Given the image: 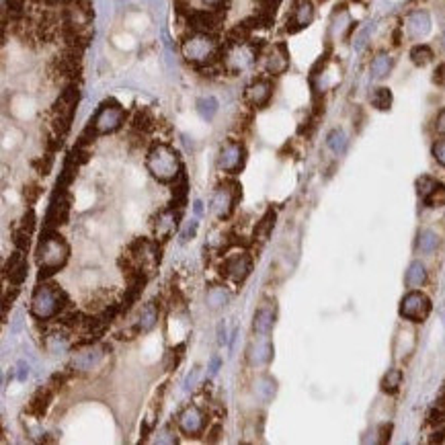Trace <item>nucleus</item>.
<instances>
[{
    "label": "nucleus",
    "mask_w": 445,
    "mask_h": 445,
    "mask_svg": "<svg viewBox=\"0 0 445 445\" xmlns=\"http://www.w3.org/2000/svg\"><path fill=\"white\" fill-rule=\"evenodd\" d=\"M78 101H80V91L76 87V82H70L66 84V89L60 93L57 101L52 107V134H50V146L52 150H56L62 146L66 134L70 131V125H72V119H74V113L78 107Z\"/></svg>",
    "instance_id": "nucleus-1"
},
{
    "label": "nucleus",
    "mask_w": 445,
    "mask_h": 445,
    "mask_svg": "<svg viewBox=\"0 0 445 445\" xmlns=\"http://www.w3.org/2000/svg\"><path fill=\"white\" fill-rule=\"evenodd\" d=\"M70 257V248H68V242L56 234L54 230L52 232H44L42 234V242L37 246V263H39V278H50L54 275L56 271H60L66 261Z\"/></svg>",
    "instance_id": "nucleus-2"
},
{
    "label": "nucleus",
    "mask_w": 445,
    "mask_h": 445,
    "mask_svg": "<svg viewBox=\"0 0 445 445\" xmlns=\"http://www.w3.org/2000/svg\"><path fill=\"white\" fill-rule=\"evenodd\" d=\"M146 167L150 170V174L161 183H174L176 176L185 170L176 150L170 148L168 144L152 146V150L148 152V158H146Z\"/></svg>",
    "instance_id": "nucleus-3"
},
{
    "label": "nucleus",
    "mask_w": 445,
    "mask_h": 445,
    "mask_svg": "<svg viewBox=\"0 0 445 445\" xmlns=\"http://www.w3.org/2000/svg\"><path fill=\"white\" fill-rule=\"evenodd\" d=\"M183 57L189 64H195L199 68L212 64L218 57V42L214 37V33H201V31H193L189 37L183 39L181 46Z\"/></svg>",
    "instance_id": "nucleus-4"
},
{
    "label": "nucleus",
    "mask_w": 445,
    "mask_h": 445,
    "mask_svg": "<svg viewBox=\"0 0 445 445\" xmlns=\"http://www.w3.org/2000/svg\"><path fill=\"white\" fill-rule=\"evenodd\" d=\"M66 293L56 285H37L31 298V314L37 320H50L66 308Z\"/></svg>",
    "instance_id": "nucleus-5"
},
{
    "label": "nucleus",
    "mask_w": 445,
    "mask_h": 445,
    "mask_svg": "<svg viewBox=\"0 0 445 445\" xmlns=\"http://www.w3.org/2000/svg\"><path fill=\"white\" fill-rule=\"evenodd\" d=\"M125 121V109L117 103V101H105L97 113L95 117L91 119V123L87 125V129L82 134H87L91 140L97 138V136H107V134H113L117 131Z\"/></svg>",
    "instance_id": "nucleus-6"
},
{
    "label": "nucleus",
    "mask_w": 445,
    "mask_h": 445,
    "mask_svg": "<svg viewBox=\"0 0 445 445\" xmlns=\"http://www.w3.org/2000/svg\"><path fill=\"white\" fill-rule=\"evenodd\" d=\"M400 316L404 320H410V323H425L427 316L431 314V300L427 293H423L421 289H410L402 302H400V308H398Z\"/></svg>",
    "instance_id": "nucleus-7"
},
{
    "label": "nucleus",
    "mask_w": 445,
    "mask_h": 445,
    "mask_svg": "<svg viewBox=\"0 0 445 445\" xmlns=\"http://www.w3.org/2000/svg\"><path fill=\"white\" fill-rule=\"evenodd\" d=\"M185 17L193 31L216 33L226 19V8H189Z\"/></svg>",
    "instance_id": "nucleus-8"
},
{
    "label": "nucleus",
    "mask_w": 445,
    "mask_h": 445,
    "mask_svg": "<svg viewBox=\"0 0 445 445\" xmlns=\"http://www.w3.org/2000/svg\"><path fill=\"white\" fill-rule=\"evenodd\" d=\"M242 187L238 185V183H234V181H230V183H224L220 185L216 191H214V195H212V212L216 214V218L218 220H226L230 214H232V210H234V206H236V201L242 197V191H240Z\"/></svg>",
    "instance_id": "nucleus-9"
},
{
    "label": "nucleus",
    "mask_w": 445,
    "mask_h": 445,
    "mask_svg": "<svg viewBox=\"0 0 445 445\" xmlns=\"http://www.w3.org/2000/svg\"><path fill=\"white\" fill-rule=\"evenodd\" d=\"M244 161H246V150L240 142L236 140H228L220 148V154H218V167L224 172H230V174H236L240 172V168L244 167Z\"/></svg>",
    "instance_id": "nucleus-10"
},
{
    "label": "nucleus",
    "mask_w": 445,
    "mask_h": 445,
    "mask_svg": "<svg viewBox=\"0 0 445 445\" xmlns=\"http://www.w3.org/2000/svg\"><path fill=\"white\" fill-rule=\"evenodd\" d=\"M312 21H314V2L312 0H293L291 12L285 23V31L293 35V33L310 27Z\"/></svg>",
    "instance_id": "nucleus-11"
},
{
    "label": "nucleus",
    "mask_w": 445,
    "mask_h": 445,
    "mask_svg": "<svg viewBox=\"0 0 445 445\" xmlns=\"http://www.w3.org/2000/svg\"><path fill=\"white\" fill-rule=\"evenodd\" d=\"M176 427L187 437H199L206 431V412L199 406L191 404L179 415Z\"/></svg>",
    "instance_id": "nucleus-12"
},
{
    "label": "nucleus",
    "mask_w": 445,
    "mask_h": 445,
    "mask_svg": "<svg viewBox=\"0 0 445 445\" xmlns=\"http://www.w3.org/2000/svg\"><path fill=\"white\" fill-rule=\"evenodd\" d=\"M431 27H433V21H431V15L425 10V8H417V10H410L406 15V21H404V31H406V37L408 39H423L431 33Z\"/></svg>",
    "instance_id": "nucleus-13"
},
{
    "label": "nucleus",
    "mask_w": 445,
    "mask_h": 445,
    "mask_svg": "<svg viewBox=\"0 0 445 445\" xmlns=\"http://www.w3.org/2000/svg\"><path fill=\"white\" fill-rule=\"evenodd\" d=\"M179 222H181V210H179V208L170 206L167 210H163V212L156 216L154 226H152V230H154V240L167 242L168 238L176 232Z\"/></svg>",
    "instance_id": "nucleus-14"
},
{
    "label": "nucleus",
    "mask_w": 445,
    "mask_h": 445,
    "mask_svg": "<svg viewBox=\"0 0 445 445\" xmlns=\"http://www.w3.org/2000/svg\"><path fill=\"white\" fill-rule=\"evenodd\" d=\"M271 97H273V82L269 78H257L244 91L246 103L253 105V107H257V109L267 107L269 101H271Z\"/></svg>",
    "instance_id": "nucleus-15"
},
{
    "label": "nucleus",
    "mask_w": 445,
    "mask_h": 445,
    "mask_svg": "<svg viewBox=\"0 0 445 445\" xmlns=\"http://www.w3.org/2000/svg\"><path fill=\"white\" fill-rule=\"evenodd\" d=\"M222 271L224 275L228 279H232L234 283H242L244 279L251 275V271H253V259H251V255H246V253L228 257V259L224 261Z\"/></svg>",
    "instance_id": "nucleus-16"
},
{
    "label": "nucleus",
    "mask_w": 445,
    "mask_h": 445,
    "mask_svg": "<svg viewBox=\"0 0 445 445\" xmlns=\"http://www.w3.org/2000/svg\"><path fill=\"white\" fill-rule=\"evenodd\" d=\"M68 212H70V201L66 197V191L56 189V193L50 201V208H48V216H46V232H52L60 224H66Z\"/></svg>",
    "instance_id": "nucleus-17"
},
{
    "label": "nucleus",
    "mask_w": 445,
    "mask_h": 445,
    "mask_svg": "<svg viewBox=\"0 0 445 445\" xmlns=\"http://www.w3.org/2000/svg\"><path fill=\"white\" fill-rule=\"evenodd\" d=\"M263 66L271 76H279L289 68V52L285 44H275L263 54Z\"/></svg>",
    "instance_id": "nucleus-18"
},
{
    "label": "nucleus",
    "mask_w": 445,
    "mask_h": 445,
    "mask_svg": "<svg viewBox=\"0 0 445 445\" xmlns=\"http://www.w3.org/2000/svg\"><path fill=\"white\" fill-rule=\"evenodd\" d=\"M27 271H29V263H27V257H25V251L17 248L8 261H6V267H4V275L8 278V281L12 285H21L25 279H27Z\"/></svg>",
    "instance_id": "nucleus-19"
},
{
    "label": "nucleus",
    "mask_w": 445,
    "mask_h": 445,
    "mask_svg": "<svg viewBox=\"0 0 445 445\" xmlns=\"http://www.w3.org/2000/svg\"><path fill=\"white\" fill-rule=\"evenodd\" d=\"M275 318H278V312H275V306L273 304H265L261 306L257 312H255V318H253V329L257 334H267L273 331L275 327Z\"/></svg>",
    "instance_id": "nucleus-20"
},
{
    "label": "nucleus",
    "mask_w": 445,
    "mask_h": 445,
    "mask_svg": "<svg viewBox=\"0 0 445 445\" xmlns=\"http://www.w3.org/2000/svg\"><path fill=\"white\" fill-rule=\"evenodd\" d=\"M281 0H257V15L253 17V23L257 27H269L275 21Z\"/></svg>",
    "instance_id": "nucleus-21"
},
{
    "label": "nucleus",
    "mask_w": 445,
    "mask_h": 445,
    "mask_svg": "<svg viewBox=\"0 0 445 445\" xmlns=\"http://www.w3.org/2000/svg\"><path fill=\"white\" fill-rule=\"evenodd\" d=\"M271 359H273V345H271V340L261 338V340H257V343L251 345V349H248V361L253 365H265Z\"/></svg>",
    "instance_id": "nucleus-22"
},
{
    "label": "nucleus",
    "mask_w": 445,
    "mask_h": 445,
    "mask_svg": "<svg viewBox=\"0 0 445 445\" xmlns=\"http://www.w3.org/2000/svg\"><path fill=\"white\" fill-rule=\"evenodd\" d=\"M52 400H54V390L50 388V386L39 388L33 394V398H31V402H29V412H31L33 417H44V415L48 412Z\"/></svg>",
    "instance_id": "nucleus-23"
},
{
    "label": "nucleus",
    "mask_w": 445,
    "mask_h": 445,
    "mask_svg": "<svg viewBox=\"0 0 445 445\" xmlns=\"http://www.w3.org/2000/svg\"><path fill=\"white\" fill-rule=\"evenodd\" d=\"M156 323H158V308H156L154 302H148V304L142 308L140 316H138V323H136V327H134V333H148V331H152V329L156 327Z\"/></svg>",
    "instance_id": "nucleus-24"
},
{
    "label": "nucleus",
    "mask_w": 445,
    "mask_h": 445,
    "mask_svg": "<svg viewBox=\"0 0 445 445\" xmlns=\"http://www.w3.org/2000/svg\"><path fill=\"white\" fill-rule=\"evenodd\" d=\"M101 357H103V349H101V347H91V349L78 353V355L72 359V367H74V370H80V372H89V370H93V367L101 361Z\"/></svg>",
    "instance_id": "nucleus-25"
},
{
    "label": "nucleus",
    "mask_w": 445,
    "mask_h": 445,
    "mask_svg": "<svg viewBox=\"0 0 445 445\" xmlns=\"http://www.w3.org/2000/svg\"><path fill=\"white\" fill-rule=\"evenodd\" d=\"M392 68H394V57L386 54V52H380L370 64V74H372L374 80H384V78L390 76Z\"/></svg>",
    "instance_id": "nucleus-26"
},
{
    "label": "nucleus",
    "mask_w": 445,
    "mask_h": 445,
    "mask_svg": "<svg viewBox=\"0 0 445 445\" xmlns=\"http://www.w3.org/2000/svg\"><path fill=\"white\" fill-rule=\"evenodd\" d=\"M404 283L406 287L410 289H419L427 283V267L421 263V261H412L406 269V275H404Z\"/></svg>",
    "instance_id": "nucleus-27"
},
{
    "label": "nucleus",
    "mask_w": 445,
    "mask_h": 445,
    "mask_svg": "<svg viewBox=\"0 0 445 445\" xmlns=\"http://www.w3.org/2000/svg\"><path fill=\"white\" fill-rule=\"evenodd\" d=\"M275 220H278V214H275L273 208H269V210L263 214V218L257 222V228H255V240L267 242V238L271 236V232H273V228H275Z\"/></svg>",
    "instance_id": "nucleus-28"
},
{
    "label": "nucleus",
    "mask_w": 445,
    "mask_h": 445,
    "mask_svg": "<svg viewBox=\"0 0 445 445\" xmlns=\"http://www.w3.org/2000/svg\"><path fill=\"white\" fill-rule=\"evenodd\" d=\"M439 236H437V232H433V230H423L421 234H419V238H417V251L419 253H423V255H431V253H435L437 248H439Z\"/></svg>",
    "instance_id": "nucleus-29"
},
{
    "label": "nucleus",
    "mask_w": 445,
    "mask_h": 445,
    "mask_svg": "<svg viewBox=\"0 0 445 445\" xmlns=\"http://www.w3.org/2000/svg\"><path fill=\"white\" fill-rule=\"evenodd\" d=\"M372 107H376L378 111H390L392 109V103H394V95L388 87H378L372 91Z\"/></svg>",
    "instance_id": "nucleus-30"
},
{
    "label": "nucleus",
    "mask_w": 445,
    "mask_h": 445,
    "mask_svg": "<svg viewBox=\"0 0 445 445\" xmlns=\"http://www.w3.org/2000/svg\"><path fill=\"white\" fill-rule=\"evenodd\" d=\"M433 57H435V54H433L431 46H427V44H417V46H412V50H410V62H412L415 66H419V68L431 64Z\"/></svg>",
    "instance_id": "nucleus-31"
},
{
    "label": "nucleus",
    "mask_w": 445,
    "mask_h": 445,
    "mask_svg": "<svg viewBox=\"0 0 445 445\" xmlns=\"http://www.w3.org/2000/svg\"><path fill=\"white\" fill-rule=\"evenodd\" d=\"M327 146H329V150L336 154V156H340V154H345V150H347V146H349V138H347V134L343 131V129H333L329 136H327Z\"/></svg>",
    "instance_id": "nucleus-32"
},
{
    "label": "nucleus",
    "mask_w": 445,
    "mask_h": 445,
    "mask_svg": "<svg viewBox=\"0 0 445 445\" xmlns=\"http://www.w3.org/2000/svg\"><path fill=\"white\" fill-rule=\"evenodd\" d=\"M228 300H230V293L226 291V287H210V291H208V306L212 308V310H220L224 308L226 304H228Z\"/></svg>",
    "instance_id": "nucleus-33"
},
{
    "label": "nucleus",
    "mask_w": 445,
    "mask_h": 445,
    "mask_svg": "<svg viewBox=\"0 0 445 445\" xmlns=\"http://www.w3.org/2000/svg\"><path fill=\"white\" fill-rule=\"evenodd\" d=\"M351 25V17L345 8L336 10L333 15V21H331V35H343L347 31V27Z\"/></svg>",
    "instance_id": "nucleus-34"
},
{
    "label": "nucleus",
    "mask_w": 445,
    "mask_h": 445,
    "mask_svg": "<svg viewBox=\"0 0 445 445\" xmlns=\"http://www.w3.org/2000/svg\"><path fill=\"white\" fill-rule=\"evenodd\" d=\"M402 386V372L400 370H388V374L382 378V390L386 394H396L398 390Z\"/></svg>",
    "instance_id": "nucleus-35"
},
{
    "label": "nucleus",
    "mask_w": 445,
    "mask_h": 445,
    "mask_svg": "<svg viewBox=\"0 0 445 445\" xmlns=\"http://www.w3.org/2000/svg\"><path fill=\"white\" fill-rule=\"evenodd\" d=\"M255 392H257L263 400H271V398L275 396V392H278V384H275V380H271L269 376H263V378H259V382H257V386H255Z\"/></svg>",
    "instance_id": "nucleus-36"
},
{
    "label": "nucleus",
    "mask_w": 445,
    "mask_h": 445,
    "mask_svg": "<svg viewBox=\"0 0 445 445\" xmlns=\"http://www.w3.org/2000/svg\"><path fill=\"white\" fill-rule=\"evenodd\" d=\"M197 113L203 117V119H214V115L218 113V101L216 97H201L197 101Z\"/></svg>",
    "instance_id": "nucleus-37"
},
{
    "label": "nucleus",
    "mask_w": 445,
    "mask_h": 445,
    "mask_svg": "<svg viewBox=\"0 0 445 445\" xmlns=\"http://www.w3.org/2000/svg\"><path fill=\"white\" fill-rule=\"evenodd\" d=\"M374 29H376V25H374V23H367L365 27H361V29L357 31V35H355V39H353V48H355V52H361V50L367 46V42H370V37H372Z\"/></svg>",
    "instance_id": "nucleus-38"
},
{
    "label": "nucleus",
    "mask_w": 445,
    "mask_h": 445,
    "mask_svg": "<svg viewBox=\"0 0 445 445\" xmlns=\"http://www.w3.org/2000/svg\"><path fill=\"white\" fill-rule=\"evenodd\" d=\"M439 185V181L437 179H433V176H429V174H425V176H419L417 179V193H419V197L421 199H425L435 187Z\"/></svg>",
    "instance_id": "nucleus-39"
},
{
    "label": "nucleus",
    "mask_w": 445,
    "mask_h": 445,
    "mask_svg": "<svg viewBox=\"0 0 445 445\" xmlns=\"http://www.w3.org/2000/svg\"><path fill=\"white\" fill-rule=\"evenodd\" d=\"M425 206L427 208H442V206H445V185L444 183H439L425 199Z\"/></svg>",
    "instance_id": "nucleus-40"
},
{
    "label": "nucleus",
    "mask_w": 445,
    "mask_h": 445,
    "mask_svg": "<svg viewBox=\"0 0 445 445\" xmlns=\"http://www.w3.org/2000/svg\"><path fill=\"white\" fill-rule=\"evenodd\" d=\"M176 2H179V6H181L183 12L189 10V6H191V0H176ZM197 2H201L203 8H224V4H226L228 0H197Z\"/></svg>",
    "instance_id": "nucleus-41"
},
{
    "label": "nucleus",
    "mask_w": 445,
    "mask_h": 445,
    "mask_svg": "<svg viewBox=\"0 0 445 445\" xmlns=\"http://www.w3.org/2000/svg\"><path fill=\"white\" fill-rule=\"evenodd\" d=\"M433 158L437 161V165H442L445 168V138L437 140L433 144Z\"/></svg>",
    "instance_id": "nucleus-42"
},
{
    "label": "nucleus",
    "mask_w": 445,
    "mask_h": 445,
    "mask_svg": "<svg viewBox=\"0 0 445 445\" xmlns=\"http://www.w3.org/2000/svg\"><path fill=\"white\" fill-rule=\"evenodd\" d=\"M435 134H437L439 138H445V107L437 113V117H435Z\"/></svg>",
    "instance_id": "nucleus-43"
},
{
    "label": "nucleus",
    "mask_w": 445,
    "mask_h": 445,
    "mask_svg": "<svg viewBox=\"0 0 445 445\" xmlns=\"http://www.w3.org/2000/svg\"><path fill=\"white\" fill-rule=\"evenodd\" d=\"M433 82H435L437 87H445V64L437 66V70H435V74H433Z\"/></svg>",
    "instance_id": "nucleus-44"
},
{
    "label": "nucleus",
    "mask_w": 445,
    "mask_h": 445,
    "mask_svg": "<svg viewBox=\"0 0 445 445\" xmlns=\"http://www.w3.org/2000/svg\"><path fill=\"white\" fill-rule=\"evenodd\" d=\"M197 374H199V367H195V370H193V374H189V378H187V382H185V386H187V388H191V386L195 384Z\"/></svg>",
    "instance_id": "nucleus-45"
},
{
    "label": "nucleus",
    "mask_w": 445,
    "mask_h": 445,
    "mask_svg": "<svg viewBox=\"0 0 445 445\" xmlns=\"http://www.w3.org/2000/svg\"><path fill=\"white\" fill-rule=\"evenodd\" d=\"M195 232H197V222L193 220V224L187 228V234H185V238H189V236H195Z\"/></svg>",
    "instance_id": "nucleus-46"
},
{
    "label": "nucleus",
    "mask_w": 445,
    "mask_h": 445,
    "mask_svg": "<svg viewBox=\"0 0 445 445\" xmlns=\"http://www.w3.org/2000/svg\"><path fill=\"white\" fill-rule=\"evenodd\" d=\"M193 210H195V214L199 216V214L203 212V203H201V201H195V203H193Z\"/></svg>",
    "instance_id": "nucleus-47"
},
{
    "label": "nucleus",
    "mask_w": 445,
    "mask_h": 445,
    "mask_svg": "<svg viewBox=\"0 0 445 445\" xmlns=\"http://www.w3.org/2000/svg\"><path fill=\"white\" fill-rule=\"evenodd\" d=\"M442 316H444V323H445V306H444V310H442Z\"/></svg>",
    "instance_id": "nucleus-48"
},
{
    "label": "nucleus",
    "mask_w": 445,
    "mask_h": 445,
    "mask_svg": "<svg viewBox=\"0 0 445 445\" xmlns=\"http://www.w3.org/2000/svg\"><path fill=\"white\" fill-rule=\"evenodd\" d=\"M442 44H444V50H445V33H444V39H442Z\"/></svg>",
    "instance_id": "nucleus-49"
},
{
    "label": "nucleus",
    "mask_w": 445,
    "mask_h": 445,
    "mask_svg": "<svg viewBox=\"0 0 445 445\" xmlns=\"http://www.w3.org/2000/svg\"><path fill=\"white\" fill-rule=\"evenodd\" d=\"M320 2H325V0H320Z\"/></svg>",
    "instance_id": "nucleus-50"
}]
</instances>
